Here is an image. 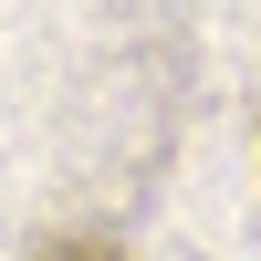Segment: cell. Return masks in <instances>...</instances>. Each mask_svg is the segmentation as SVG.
<instances>
[{
    "label": "cell",
    "instance_id": "obj_1",
    "mask_svg": "<svg viewBox=\"0 0 261 261\" xmlns=\"http://www.w3.org/2000/svg\"><path fill=\"white\" fill-rule=\"evenodd\" d=\"M42 261H125V251H115V241H53Z\"/></svg>",
    "mask_w": 261,
    "mask_h": 261
}]
</instances>
